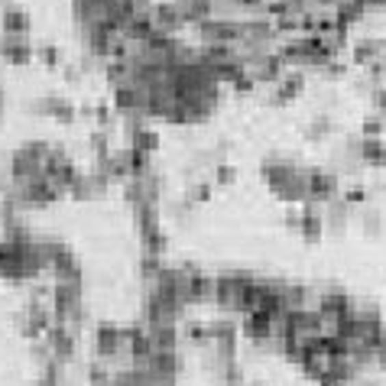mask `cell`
<instances>
[{"label": "cell", "mask_w": 386, "mask_h": 386, "mask_svg": "<svg viewBox=\"0 0 386 386\" xmlns=\"http://www.w3.org/2000/svg\"><path fill=\"white\" fill-rule=\"evenodd\" d=\"M3 23H7V29H26V13L16 10V7H7L3 10Z\"/></svg>", "instance_id": "6da1fadb"}]
</instances>
